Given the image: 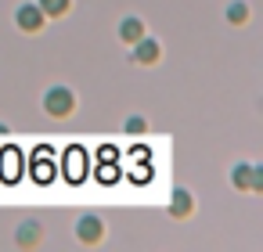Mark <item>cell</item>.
I'll list each match as a JSON object with an SVG mask.
<instances>
[{
  "mask_svg": "<svg viewBox=\"0 0 263 252\" xmlns=\"http://www.w3.org/2000/svg\"><path fill=\"white\" fill-rule=\"evenodd\" d=\"M47 105H51V112H54V115H65V112L72 108V98H69L65 90H51V98H47Z\"/></svg>",
  "mask_w": 263,
  "mask_h": 252,
  "instance_id": "obj_1",
  "label": "cell"
},
{
  "mask_svg": "<svg viewBox=\"0 0 263 252\" xmlns=\"http://www.w3.org/2000/svg\"><path fill=\"white\" fill-rule=\"evenodd\" d=\"M40 18H44V15H40L36 8H22V11H18V22H22V29H40Z\"/></svg>",
  "mask_w": 263,
  "mask_h": 252,
  "instance_id": "obj_2",
  "label": "cell"
},
{
  "mask_svg": "<svg viewBox=\"0 0 263 252\" xmlns=\"http://www.w3.org/2000/svg\"><path fill=\"white\" fill-rule=\"evenodd\" d=\"M141 58L152 62V58H155V44H141Z\"/></svg>",
  "mask_w": 263,
  "mask_h": 252,
  "instance_id": "obj_3",
  "label": "cell"
},
{
  "mask_svg": "<svg viewBox=\"0 0 263 252\" xmlns=\"http://www.w3.org/2000/svg\"><path fill=\"white\" fill-rule=\"evenodd\" d=\"M44 4H47V11H65L69 0H44Z\"/></svg>",
  "mask_w": 263,
  "mask_h": 252,
  "instance_id": "obj_4",
  "label": "cell"
}]
</instances>
